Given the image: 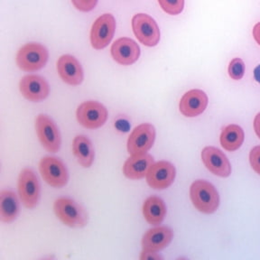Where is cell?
<instances>
[{
  "label": "cell",
  "mask_w": 260,
  "mask_h": 260,
  "mask_svg": "<svg viewBox=\"0 0 260 260\" xmlns=\"http://www.w3.org/2000/svg\"><path fill=\"white\" fill-rule=\"evenodd\" d=\"M191 203L198 211L211 214L219 207V196L218 191L211 183L197 180L190 188Z\"/></svg>",
  "instance_id": "obj_1"
},
{
  "label": "cell",
  "mask_w": 260,
  "mask_h": 260,
  "mask_svg": "<svg viewBox=\"0 0 260 260\" xmlns=\"http://www.w3.org/2000/svg\"><path fill=\"white\" fill-rule=\"evenodd\" d=\"M53 211L62 223L72 228H82L88 222L85 210L75 201L61 197L53 204Z\"/></svg>",
  "instance_id": "obj_2"
},
{
  "label": "cell",
  "mask_w": 260,
  "mask_h": 260,
  "mask_svg": "<svg viewBox=\"0 0 260 260\" xmlns=\"http://www.w3.org/2000/svg\"><path fill=\"white\" fill-rule=\"evenodd\" d=\"M48 57V50L45 46L30 43L19 49L16 54V63L22 71L36 72L45 67Z\"/></svg>",
  "instance_id": "obj_3"
},
{
  "label": "cell",
  "mask_w": 260,
  "mask_h": 260,
  "mask_svg": "<svg viewBox=\"0 0 260 260\" xmlns=\"http://www.w3.org/2000/svg\"><path fill=\"white\" fill-rule=\"evenodd\" d=\"M132 28L138 40L146 46L153 47L160 41V30L154 18L146 14H137L132 18Z\"/></svg>",
  "instance_id": "obj_4"
},
{
  "label": "cell",
  "mask_w": 260,
  "mask_h": 260,
  "mask_svg": "<svg viewBox=\"0 0 260 260\" xmlns=\"http://www.w3.org/2000/svg\"><path fill=\"white\" fill-rule=\"evenodd\" d=\"M108 115L105 106L92 101L81 103L76 112L78 122L89 129H96L103 126L108 119Z\"/></svg>",
  "instance_id": "obj_5"
},
{
  "label": "cell",
  "mask_w": 260,
  "mask_h": 260,
  "mask_svg": "<svg viewBox=\"0 0 260 260\" xmlns=\"http://www.w3.org/2000/svg\"><path fill=\"white\" fill-rule=\"evenodd\" d=\"M39 170L42 177L50 186L61 188L68 183V170L60 159L53 156H45L41 159Z\"/></svg>",
  "instance_id": "obj_6"
},
{
  "label": "cell",
  "mask_w": 260,
  "mask_h": 260,
  "mask_svg": "<svg viewBox=\"0 0 260 260\" xmlns=\"http://www.w3.org/2000/svg\"><path fill=\"white\" fill-rule=\"evenodd\" d=\"M36 129L42 146L51 153H56L61 147V134L53 119L40 114L36 119Z\"/></svg>",
  "instance_id": "obj_7"
},
{
  "label": "cell",
  "mask_w": 260,
  "mask_h": 260,
  "mask_svg": "<svg viewBox=\"0 0 260 260\" xmlns=\"http://www.w3.org/2000/svg\"><path fill=\"white\" fill-rule=\"evenodd\" d=\"M18 192L24 206L29 209L36 207L40 199V184L35 172L24 168L18 177Z\"/></svg>",
  "instance_id": "obj_8"
},
{
  "label": "cell",
  "mask_w": 260,
  "mask_h": 260,
  "mask_svg": "<svg viewBox=\"0 0 260 260\" xmlns=\"http://www.w3.org/2000/svg\"><path fill=\"white\" fill-rule=\"evenodd\" d=\"M116 29V21L111 14H104L94 22L90 32V43L94 49L102 50L112 40Z\"/></svg>",
  "instance_id": "obj_9"
},
{
  "label": "cell",
  "mask_w": 260,
  "mask_h": 260,
  "mask_svg": "<svg viewBox=\"0 0 260 260\" xmlns=\"http://www.w3.org/2000/svg\"><path fill=\"white\" fill-rule=\"evenodd\" d=\"M155 140L154 126L144 123L135 127L127 140V151L130 154H145L150 150Z\"/></svg>",
  "instance_id": "obj_10"
},
{
  "label": "cell",
  "mask_w": 260,
  "mask_h": 260,
  "mask_svg": "<svg viewBox=\"0 0 260 260\" xmlns=\"http://www.w3.org/2000/svg\"><path fill=\"white\" fill-rule=\"evenodd\" d=\"M175 173V167L170 162H154L146 174V182L153 189L164 190L174 183Z\"/></svg>",
  "instance_id": "obj_11"
},
{
  "label": "cell",
  "mask_w": 260,
  "mask_h": 260,
  "mask_svg": "<svg viewBox=\"0 0 260 260\" xmlns=\"http://www.w3.org/2000/svg\"><path fill=\"white\" fill-rule=\"evenodd\" d=\"M203 164L208 170L219 177H228L232 174V166L227 156L214 146H206L202 152Z\"/></svg>",
  "instance_id": "obj_12"
},
{
  "label": "cell",
  "mask_w": 260,
  "mask_h": 260,
  "mask_svg": "<svg viewBox=\"0 0 260 260\" xmlns=\"http://www.w3.org/2000/svg\"><path fill=\"white\" fill-rule=\"evenodd\" d=\"M21 93L30 102H39L48 97L50 88L47 81L39 75H26L19 83Z\"/></svg>",
  "instance_id": "obj_13"
},
{
  "label": "cell",
  "mask_w": 260,
  "mask_h": 260,
  "mask_svg": "<svg viewBox=\"0 0 260 260\" xmlns=\"http://www.w3.org/2000/svg\"><path fill=\"white\" fill-rule=\"evenodd\" d=\"M207 94L202 89H191L183 95L180 103L179 110L183 116L188 118L197 117L204 112L207 108Z\"/></svg>",
  "instance_id": "obj_14"
},
{
  "label": "cell",
  "mask_w": 260,
  "mask_h": 260,
  "mask_svg": "<svg viewBox=\"0 0 260 260\" xmlns=\"http://www.w3.org/2000/svg\"><path fill=\"white\" fill-rule=\"evenodd\" d=\"M110 51L114 60L121 65L133 64L140 56V48L138 44L127 37L115 41Z\"/></svg>",
  "instance_id": "obj_15"
},
{
  "label": "cell",
  "mask_w": 260,
  "mask_h": 260,
  "mask_svg": "<svg viewBox=\"0 0 260 260\" xmlns=\"http://www.w3.org/2000/svg\"><path fill=\"white\" fill-rule=\"evenodd\" d=\"M57 70L61 80L72 86L81 84L83 81V70L80 61L75 57L65 54L57 61Z\"/></svg>",
  "instance_id": "obj_16"
},
{
  "label": "cell",
  "mask_w": 260,
  "mask_h": 260,
  "mask_svg": "<svg viewBox=\"0 0 260 260\" xmlns=\"http://www.w3.org/2000/svg\"><path fill=\"white\" fill-rule=\"evenodd\" d=\"M154 162V157L147 153L131 154L124 164L123 173L128 179L139 180L146 176Z\"/></svg>",
  "instance_id": "obj_17"
},
{
  "label": "cell",
  "mask_w": 260,
  "mask_h": 260,
  "mask_svg": "<svg viewBox=\"0 0 260 260\" xmlns=\"http://www.w3.org/2000/svg\"><path fill=\"white\" fill-rule=\"evenodd\" d=\"M174 233L170 228L157 227L151 229L143 236L142 246L144 250L159 251L171 243Z\"/></svg>",
  "instance_id": "obj_18"
},
{
  "label": "cell",
  "mask_w": 260,
  "mask_h": 260,
  "mask_svg": "<svg viewBox=\"0 0 260 260\" xmlns=\"http://www.w3.org/2000/svg\"><path fill=\"white\" fill-rule=\"evenodd\" d=\"M167 214V206L161 198L150 196L145 201L143 205V215L146 221L151 225L162 223Z\"/></svg>",
  "instance_id": "obj_19"
},
{
  "label": "cell",
  "mask_w": 260,
  "mask_h": 260,
  "mask_svg": "<svg viewBox=\"0 0 260 260\" xmlns=\"http://www.w3.org/2000/svg\"><path fill=\"white\" fill-rule=\"evenodd\" d=\"M73 154L81 167L89 168L92 166L94 161L93 146L89 138L83 135L77 136L74 138L73 144Z\"/></svg>",
  "instance_id": "obj_20"
},
{
  "label": "cell",
  "mask_w": 260,
  "mask_h": 260,
  "mask_svg": "<svg viewBox=\"0 0 260 260\" xmlns=\"http://www.w3.org/2000/svg\"><path fill=\"white\" fill-rule=\"evenodd\" d=\"M19 212V202L16 193L12 191L4 190L0 193V219L9 223L12 222Z\"/></svg>",
  "instance_id": "obj_21"
},
{
  "label": "cell",
  "mask_w": 260,
  "mask_h": 260,
  "mask_svg": "<svg viewBox=\"0 0 260 260\" xmlns=\"http://www.w3.org/2000/svg\"><path fill=\"white\" fill-rule=\"evenodd\" d=\"M245 138L244 131L238 125H229L226 126L220 135V145L227 151L238 150L242 146Z\"/></svg>",
  "instance_id": "obj_22"
},
{
  "label": "cell",
  "mask_w": 260,
  "mask_h": 260,
  "mask_svg": "<svg viewBox=\"0 0 260 260\" xmlns=\"http://www.w3.org/2000/svg\"><path fill=\"white\" fill-rule=\"evenodd\" d=\"M159 5L165 12L176 16L183 12L184 0H158Z\"/></svg>",
  "instance_id": "obj_23"
},
{
  "label": "cell",
  "mask_w": 260,
  "mask_h": 260,
  "mask_svg": "<svg viewBox=\"0 0 260 260\" xmlns=\"http://www.w3.org/2000/svg\"><path fill=\"white\" fill-rule=\"evenodd\" d=\"M245 74V63L240 58L233 59L229 65V75L230 77L239 81L243 78Z\"/></svg>",
  "instance_id": "obj_24"
},
{
  "label": "cell",
  "mask_w": 260,
  "mask_h": 260,
  "mask_svg": "<svg viewBox=\"0 0 260 260\" xmlns=\"http://www.w3.org/2000/svg\"><path fill=\"white\" fill-rule=\"evenodd\" d=\"M74 7L81 12H89L93 10L98 0H72Z\"/></svg>",
  "instance_id": "obj_25"
},
{
  "label": "cell",
  "mask_w": 260,
  "mask_h": 260,
  "mask_svg": "<svg viewBox=\"0 0 260 260\" xmlns=\"http://www.w3.org/2000/svg\"><path fill=\"white\" fill-rule=\"evenodd\" d=\"M249 162L253 170L260 175V146H255L250 151Z\"/></svg>",
  "instance_id": "obj_26"
},
{
  "label": "cell",
  "mask_w": 260,
  "mask_h": 260,
  "mask_svg": "<svg viewBox=\"0 0 260 260\" xmlns=\"http://www.w3.org/2000/svg\"><path fill=\"white\" fill-rule=\"evenodd\" d=\"M160 258L162 257L157 255L155 252L148 251V250H144L140 256V259H160Z\"/></svg>",
  "instance_id": "obj_27"
},
{
  "label": "cell",
  "mask_w": 260,
  "mask_h": 260,
  "mask_svg": "<svg viewBox=\"0 0 260 260\" xmlns=\"http://www.w3.org/2000/svg\"><path fill=\"white\" fill-rule=\"evenodd\" d=\"M253 37L256 41V43L260 45V22L256 24L253 28Z\"/></svg>",
  "instance_id": "obj_28"
},
{
  "label": "cell",
  "mask_w": 260,
  "mask_h": 260,
  "mask_svg": "<svg viewBox=\"0 0 260 260\" xmlns=\"http://www.w3.org/2000/svg\"><path fill=\"white\" fill-rule=\"evenodd\" d=\"M254 128L257 137L260 138V113L257 114L254 119Z\"/></svg>",
  "instance_id": "obj_29"
}]
</instances>
